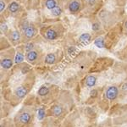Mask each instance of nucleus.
Returning a JSON list of instances; mask_svg holds the SVG:
<instances>
[{
  "instance_id": "1",
  "label": "nucleus",
  "mask_w": 127,
  "mask_h": 127,
  "mask_svg": "<svg viewBox=\"0 0 127 127\" xmlns=\"http://www.w3.org/2000/svg\"><path fill=\"white\" fill-rule=\"evenodd\" d=\"M118 95V89L116 87H110L106 92V97L109 100L115 99Z\"/></svg>"
},
{
  "instance_id": "2",
  "label": "nucleus",
  "mask_w": 127,
  "mask_h": 127,
  "mask_svg": "<svg viewBox=\"0 0 127 127\" xmlns=\"http://www.w3.org/2000/svg\"><path fill=\"white\" fill-rule=\"evenodd\" d=\"M36 34V29L32 26H29L25 29V36L27 38L33 37Z\"/></svg>"
},
{
  "instance_id": "3",
  "label": "nucleus",
  "mask_w": 127,
  "mask_h": 127,
  "mask_svg": "<svg viewBox=\"0 0 127 127\" xmlns=\"http://www.w3.org/2000/svg\"><path fill=\"white\" fill-rule=\"evenodd\" d=\"M27 93V90L25 87H20L15 90V95L19 98H23Z\"/></svg>"
},
{
  "instance_id": "4",
  "label": "nucleus",
  "mask_w": 127,
  "mask_h": 127,
  "mask_svg": "<svg viewBox=\"0 0 127 127\" xmlns=\"http://www.w3.org/2000/svg\"><path fill=\"white\" fill-rule=\"evenodd\" d=\"M45 36L48 38V40H54L57 38V32L53 29H49L45 33Z\"/></svg>"
},
{
  "instance_id": "5",
  "label": "nucleus",
  "mask_w": 127,
  "mask_h": 127,
  "mask_svg": "<svg viewBox=\"0 0 127 127\" xmlns=\"http://www.w3.org/2000/svg\"><path fill=\"white\" fill-rule=\"evenodd\" d=\"M13 65V62L9 59H4L1 61V66L3 69H10Z\"/></svg>"
},
{
  "instance_id": "6",
  "label": "nucleus",
  "mask_w": 127,
  "mask_h": 127,
  "mask_svg": "<svg viewBox=\"0 0 127 127\" xmlns=\"http://www.w3.org/2000/svg\"><path fill=\"white\" fill-rule=\"evenodd\" d=\"M80 3L76 1H73L71 2L70 3H69V9L70 10V12H73V13H75V12H77L78 10L80 9Z\"/></svg>"
},
{
  "instance_id": "7",
  "label": "nucleus",
  "mask_w": 127,
  "mask_h": 127,
  "mask_svg": "<svg viewBox=\"0 0 127 127\" xmlns=\"http://www.w3.org/2000/svg\"><path fill=\"white\" fill-rule=\"evenodd\" d=\"M36 58H37V53L35 52V51H30V52H28L27 55H26V59L30 62L36 60Z\"/></svg>"
},
{
  "instance_id": "8",
  "label": "nucleus",
  "mask_w": 127,
  "mask_h": 127,
  "mask_svg": "<svg viewBox=\"0 0 127 127\" xmlns=\"http://www.w3.org/2000/svg\"><path fill=\"white\" fill-rule=\"evenodd\" d=\"M30 120H31V115L28 113H23L20 117V122L23 123V124H27L30 121Z\"/></svg>"
},
{
  "instance_id": "9",
  "label": "nucleus",
  "mask_w": 127,
  "mask_h": 127,
  "mask_svg": "<svg viewBox=\"0 0 127 127\" xmlns=\"http://www.w3.org/2000/svg\"><path fill=\"white\" fill-rule=\"evenodd\" d=\"M96 83V77L95 76H88L86 80V85L87 87H93Z\"/></svg>"
},
{
  "instance_id": "10",
  "label": "nucleus",
  "mask_w": 127,
  "mask_h": 127,
  "mask_svg": "<svg viewBox=\"0 0 127 127\" xmlns=\"http://www.w3.org/2000/svg\"><path fill=\"white\" fill-rule=\"evenodd\" d=\"M55 55L53 54H49L46 56V58H45V62L47 64H54L55 62Z\"/></svg>"
},
{
  "instance_id": "11",
  "label": "nucleus",
  "mask_w": 127,
  "mask_h": 127,
  "mask_svg": "<svg viewBox=\"0 0 127 127\" xmlns=\"http://www.w3.org/2000/svg\"><path fill=\"white\" fill-rule=\"evenodd\" d=\"M9 9L12 13H15V12L19 9V4H18L17 3H15V2H13V3H11L9 5Z\"/></svg>"
},
{
  "instance_id": "12",
  "label": "nucleus",
  "mask_w": 127,
  "mask_h": 127,
  "mask_svg": "<svg viewBox=\"0 0 127 127\" xmlns=\"http://www.w3.org/2000/svg\"><path fill=\"white\" fill-rule=\"evenodd\" d=\"M90 40H91V36L88 33H84L80 36V41H81V42L87 43V42H89Z\"/></svg>"
},
{
  "instance_id": "13",
  "label": "nucleus",
  "mask_w": 127,
  "mask_h": 127,
  "mask_svg": "<svg viewBox=\"0 0 127 127\" xmlns=\"http://www.w3.org/2000/svg\"><path fill=\"white\" fill-rule=\"evenodd\" d=\"M94 44L99 48H104V46H105V44H104V40L103 38H100V37L97 38V39L94 41Z\"/></svg>"
},
{
  "instance_id": "14",
  "label": "nucleus",
  "mask_w": 127,
  "mask_h": 127,
  "mask_svg": "<svg viewBox=\"0 0 127 127\" xmlns=\"http://www.w3.org/2000/svg\"><path fill=\"white\" fill-rule=\"evenodd\" d=\"M46 7L48 8V9L52 10L54 8L56 7V2L54 0H48L46 2Z\"/></svg>"
},
{
  "instance_id": "15",
  "label": "nucleus",
  "mask_w": 127,
  "mask_h": 127,
  "mask_svg": "<svg viewBox=\"0 0 127 127\" xmlns=\"http://www.w3.org/2000/svg\"><path fill=\"white\" fill-rule=\"evenodd\" d=\"M62 112H63L62 108L59 107V106H55V107L53 108V113H54V114L56 116L60 115V114H62Z\"/></svg>"
},
{
  "instance_id": "16",
  "label": "nucleus",
  "mask_w": 127,
  "mask_h": 127,
  "mask_svg": "<svg viewBox=\"0 0 127 127\" xmlns=\"http://www.w3.org/2000/svg\"><path fill=\"white\" fill-rule=\"evenodd\" d=\"M48 92H49V90L48 87H41L39 89V91H38V94H39L40 96H46L47 94L48 93Z\"/></svg>"
},
{
  "instance_id": "17",
  "label": "nucleus",
  "mask_w": 127,
  "mask_h": 127,
  "mask_svg": "<svg viewBox=\"0 0 127 127\" xmlns=\"http://www.w3.org/2000/svg\"><path fill=\"white\" fill-rule=\"evenodd\" d=\"M61 13H62V11H61V9L58 6H56L55 8L52 9V15H55V16H59L61 15Z\"/></svg>"
},
{
  "instance_id": "18",
  "label": "nucleus",
  "mask_w": 127,
  "mask_h": 127,
  "mask_svg": "<svg viewBox=\"0 0 127 127\" xmlns=\"http://www.w3.org/2000/svg\"><path fill=\"white\" fill-rule=\"evenodd\" d=\"M20 32H17V31H15V32L12 33V39H13V41H15V42H17V41L20 40Z\"/></svg>"
},
{
  "instance_id": "19",
  "label": "nucleus",
  "mask_w": 127,
  "mask_h": 127,
  "mask_svg": "<svg viewBox=\"0 0 127 127\" xmlns=\"http://www.w3.org/2000/svg\"><path fill=\"white\" fill-rule=\"evenodd\" d=\"M23 60H24V56H23V55H22L21 54H16L15 59V63H17V64L21 63Z\"/></svg>"
},
{
  "instance_id": "20",
  "label": "nucleus",
  "mask_w": 127,
  "mask_h": 127,
  "mask_svg": "<svg viewBox=\"0 0 127 127\" xmlns=\"http://www.w3.org/2000/svg\"><path fill=\"white\" fill-rule=\"evenodd\" d=\"M44 116H45V111H44V109L43 108H40L39 110H38V120H42V119L44 118Z\"/></svg>"
},
{
  "instance_id": "21",
  "label": "nucleus",
  "mask_w": 127,
  "mask_h": 127,
  "mask_svg": "<svg viewBox=\"0 0 127 127\" xmlns=\"http://www.w3.org/2000/svg\"><path fill=\"white\" fill-rule=\"evenodd\" d=\"M32 48H33V44H32V43L26 44V51H28V52H30V51H32Z\"/></svg>"
},
{
  "instance_id": "22",
  "label": "nucleus",
  "mask_w": 127,
  "mask_h": 127,
  "mask_svg": "<svg viewBox=\"0 0 127 127\" xmlns=\"http://www.w3.org/2000/svg\"><path fill=\"white\" fill-rule=\"evenodd\" d=\"M75 51H76V48H75V47H70V48H69L68 52H69V54H75Z\"/></svg>"
},
{
  "instance_id": "23",
  "label": "nucleus",
  "mask_w": 127,
  "mask_h": 127,
  "mask_svg": "<svg viewBox=\"0 0 127 127\" xmlns=\"http://www.w3.org/2000/svg\"><path fill=\"white\" fill-rule=\"evenodd\" d=\"M90 95H91V97H97V90H95V89L92 90L91 93H90Z\"/></svg>"
},
{
  "instance_id": "24",
  "label": "nucleus",
  "mask_w": 127,
  "mask_h": 127,
  "mask_svg": "<svg viewBox=\"0 0 127 127\" xmlns=\"http://www.w3.org/2000/svg\"><path fill=\"white\" fill-rule=\"evenodd\" d=\"M99 27H100V26H99V24H98V23H94L93 25V31L99 30Z\"/></svg>"
},
{
  "instance_id": "25",
  "label": "nucleus",
  "mask_w": 127,
  "mask_h": 127,
  "mask_svg": "<svg viewBox=\"0 0 127 127\" xmlns=\"http://www.w3.org/2000/svg\"><path fill=\"white\" fill-rule=\"evenodd\" d=\"M4 8H5V3H3V1H1L0 2V11H3V9H4Z\"/></svg>"
},
{
  "instance_id": "26",
  "label": "nucleus",
  "mask_w": 127,
  "mask_h": 127,
  "mask_svg": "<svg viewBox=\"0 0 127 127\" xmlns=\"http://www.w3.org/2000/svg\"><path fill=\"white\" fill-rule=\"evenodd\" d=\"M7 26L6 25H4V24H2L1 25V30H2V32H6L7 31Z\"/></svg>"
},
{
  "instance_id": "27",
  "label": "nucleus",
  "mask_w": 127,
  "mask_h": 127,
  "mask_svg": "<svg viewBox=\"0 0 127 127\" xmlns=\"http://www.w3.org/2000/svg\"><path fill=\"white\" fill-rule=\"evenodd\" d=\"M126 28H127V21H126Z\"/></svg>"
}]
</instances>
